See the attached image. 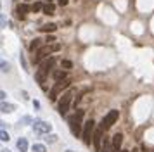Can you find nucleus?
<instances>
[{"label":"nucleus","mask_w":154,"mask_h":152,"mask_svg":"<svg viewBox=\"0 0 154 152\" xmlns=\"http://www.w3.org/2000/svg\"><path fill=\"white\" fill-rule=\"evenodd\" d=\"M54 62H56V59H45L43 62H40V69L36 71V81L40 85H43L47 74L50 73V69L54 68Z\"/></svg>","instance_id":"1"},{"label":"nucleus","mask_w":154,"mask_h":152,"mask_svg":"<svg viewBox=\"0 0 154 152\" xmlns=\"http://www.w3.org/2000/svg\"><path fill=\"white\" fill-rule=\"evenodd\" d=\"M82 117H83V111L80 109L76 112V116L69 119V128L73 131V135H76V137L80 133H83V130H82Z\"/></svg>","instance_id":"2"},{"label":"nucleus","mask_w":154,"mask_h":152,"mask_svg":"<svg viewBox=\"0 0 154 152\" xmlns=\"http://www.w3.org/2000/svg\"><path fill=\"white\" fill-rule=\"evenodd\" d=\"M71 99H73V92H71V90H68V92H64V93H63V99L59 100V107H57L59 114H63V116H64V114L69 111Z\"/></svg>","instance_id":"3"},{"label":"nucleus","mask_w":154,"mask_h":152,"mask_svg":"<svg viewBox=\"0 0 154 152\" xmlns=\"http://www.w3.org/2000/svg\"><path fill=\"white\" fill-rule=\"evenodd\" d=\"M94 128H95V123H94V119H88V121H85L82 138H83V142H85L87 145H90V140H94Z\"/></svg>","instance_id":"4"},{"label":"nucleus","mask_w":154,"mask_h":152,"mask_svg":"<svg viewBox=\"0 0 154 152\" xmlns=\"http://www.w3.org/2000/svg\"><path fill=\"white\" fill-rule=\"evenodd\" d=\"M118 116H119V112L118 111H109L107 114H106L104 117H102V123H100V128L102 130H109L112 124L118 121Z\"/></svg>","instance_id":"5"},{"label":"nucleus","mask_w":154,"mask_h":152,"mask_svg":"<svg viewBox=\"0 0 154 152\" xmlns=\"http://www.w3.org/2000/svg\"><path fill=\"white\" fill-rule=\"evenodd\" d=\"M33 130H35V133H38V135H47V133H50V130H52V124L45 123L42 119H35V121H33Z\"/></svg>","instance_id":"6"},{"label":"nucleus","mask_w":154,"mask_h":152,"mask_svg":"<svg viewBox=\"0 0 154 152\" xmlns=\"http://www.w3.org/2000/svg\"><path fill=\"white\" fill-rule=\"evenodd\" d=\"M69 87V80H61V81H56V85L52 87V90H50V100H56L57 99V95L63 92L64 88H68Z\"/></svg>","instance_id":"7"},{"label":"nucleus","mask_w":154,"mask_h":152,"mask_svg":"<svg viewBox=\"0 0 154 152\" xmlns=\"http://www.w3.org/2000/svg\"><path fill=\"white\" fill-rule=\"evenodd\" d=\"M102 128H97L94 131V149L97 152H100V142H102Z\"/></svg>","instance_id":"8"},{"label":"nucleus","mask_w":154,"mask_h":152,"mask_svg":"<svg viewBox=\"0 0 154 152\" xmlns=\"http://www.w3.org/2000/svg\"><path fill=\"white\" fill-rule=\"evenodd\" d=\"M121 142H123V135H121V133L112 135V150L114 152L121 150Z\"/></svg>","instance_id":"9"},{"label":"nucleus","mask_w":154,"mask_h":152,"mask_svg":"<svg viewBox=\"0 0 154 152\" xmlns=\"http://www.w3.org/2000/svg\"><path fill=\"white\" fill-rule=\"evenodd\" d=\"M47 55H49V48H40V50L36 52L35 59H33V61H35V64H40V62H42V59H45Z\"/></svg>","instance_id":"10"},{"label":"nucleus","mask_w":154,"mask_h":152,"mask_svg":"<svg viewBox=\"0 0 154 152\" xmlns=\"http://www.w3.org/2000/svg\"><path fill=\"white\" fill-rule=\"evenodd\" d=\"M14 105H12V104H7L5 102V100H2V112H4V114H11V112H14Z\"/></svg>","instance_id":"11"},{"label":"nucleus","mask_w":154,"mask_h":152,"mask_svg":"<svg viewBox=\"0 0 154 152\" xmlns=\"http://www.w3.org/2000/svg\"><path fill=\"white\" fill-rule=\"evenodd\" d=\"M17 150L28 152V142H26V138H19V140H17Z\"/></svg>","instance_id":"12"},{"label":"nucleus","mask_w":154,"mask_h":152,"mask_svg":"<svg viewBox=\"0 0 154 152\" xmlns=\"http://www.w3.org/2000/svg\"><path fill=\"white\" fill-rule=\"evenodd\" d=\"M56 24H54V23H50V24H43L42 28H40V29H42V31H47V33H49V31H56Z\"/></svg>","instance_id":"13"},{"label":"nucleus","mask_w":154,"mask_h":152,"mask_svg":"<svg viewBox=\"0 0 154 152\" xmlns=\"http://www.w3.org/2000/svg\"><path fill=\"white\" fill-rule=\"evenodd\" d=\"M54 80H56V81L66 80V73H64V71H56V73H54Z\"/></svg>","instance_id":"14"},{"label":"nucleus","mask_w":154,"mask_h":152,"mask_svg":"<svg viewBox=\"0 0 154 152\" xmlns=\"http://www.w3.org/2000/svg\"><path fill=\"white\" fill-rule=\"evenodd\" d=\"M33 152H47V147L43 144H35L33 145Z\"/></svg>","instance_id":"15"},{"label":"nucleus","mask_w":154,"mask_h":152,"mask_svg":"<svg viewBox=\"0 0 154 152\" xmlns=\"http://www.w3.org/2000/svg\"><path fill=\"white\" fill-rule=\"evenodd\" d=\"M40 43H42V41L38 40V38H36V40H33L31 43H29V50H31V52H35L36 48L40 47Z\"/></svg>","instance_id":"16"},{"label":"nucleus","mask_w":154,"mask_h":152,"mask_svg":"<svg viewBox=\"0 0 154 152\" xmlns=\"http://www.w3.org/2000/svg\"><path fill=\"white\" fill-rule=\"evenodd\" d=\"M28 11H29L28 5H19V7H17V12H19L17 16H19V17H23V16H24V12H28Z\"/></svg>","instance_id":"17"},{"label":"nucleus","mask_w":154,"mask_h":152,"mask_svg":"<svg viewBox=\"0 0 154 152\" xmlns=\"http://www.w3.org/2000/svg\"><path fill=\"white\" fill-rule=\"evenodd\" d=\"M0 140H2V142H9V140H11L9 133H7L5 130H4V128H2V131H0Z\"/></svg>","instance_id":"18"},{"label":"nucleus","mask_w":154,"mask_h":152,"mask_svg":"<svg viewBox=\"0 0 154 152\" xmlns=\"http://www.w3.org/2000/svg\"><path fill=\"white\" fill-rule=\"evenodd\" d=\"M54 11H56V9H54V5H52V4L43 5V12H45V14H54Z\"/></svg>","instance_id":"19"},{"label":"nucleus","mask_w":154,"mask_h":152,"mask_svg":"<svg viewBox=\"0 0 154 152\" xmlns=\"http://www.w3.org/2000/svg\"><path fill=\"white\" fill-rule=\"evenodd\" d=\"M31 11H33V12H38V11H43V5L40 4V2H35V4L31 5Z\"/></svg>","instance_id":"20"},{"label":"nucleus","mask_w":154,"mask_h":152,"mask_svg":"<svg viewBox=\"0 0 154 152\" xmlns=\"http://www.w3.org/2000/svg\"><path fill=\"white\" fill-rule=\"evenodd\" d=\"M43 138H45V142H49V144L57 142V135H49V133H47V137H43Z\"/></svg>","instance_id":"21"},{"label":"nucleus","mask_w":154,"mask_h":152,"mask_svg":"<svg viewBox=\"0 0 154 152\" xmlns=\"http://www.w3.org/2000/svg\"><path fill=\"white\" fill-rule=\"evenodd\" d=\"M61 66H63L64 69H71L73 68V62L68 61V59H64V61H61Z\"/></svg>","instance_id":"22"},{"label":"nucleus","mask_w":154,"mask_h":152,"mask_svg":"<svg viewBox=\"0 0 154 152\" xmlns=\"http://www.w3.org/2000/svg\"><path fill=\"white\" fill-rule=\"evenodd\" d=\"M11 71V64L5 61H2V73H9Z\"/></svg>","instance_id":"23"},{"label":"nucleus","mask_w":154,"mask_h":152,"mask_svg":"<svg viewBox=\"0 0 154 152\" xmlns=\"http://www.w3.org/2000/svg\"><path fill=\"white\" fill-rule=\"evenodd\" d=\"M19 61H21V66L24 68V71H28V64H26V59H24V55L19 57Z\"/></svg>","instance_id":"24"},{"label":"nucleus","mask_w":154,"mask_h":152,"mask_svg":"<svg viewBox=\"0 0 154 152\" xmlns=\"http://www.w3.org/2000/svg\"><path fill=\"white\" fill-rule=\"evenodd\" d=\"M29 121H31V117H29V116H23V117H21V121H19V123H23V124H28Z\"/></svg>","instance_id":"25"},{"label":"nucleus","mask_w":154,"mask_h":152,"mask_svg":"<svg viewBox=\"0 0 154 152\" xmlns=\"http://www.w3.org/2000/svg\"><path fill=\"white\" fill-rule=\"evenodd\" d=\"M56 40V38H54V36H52V35H50V36H47V38H45V41H47V43H52V41Z\"/></svg>","instance_id":"26"},{"label":"nucleus","mask_w":154,"mask_h":152,"mask_svg":"<svg viewBox=\"0 0 154 152\" xmlns=\"http://www.w3.org/2000/svg\"><path fill=\"white\" fill-rule=\"evenodd\" d=\"M57 4H59L61 7H64L66 4H68V0H57Z\"/></svg>","instance_id":"27"},{"label":"nucleus","mask_w":154,"mask_h":152,"mask_svg":"<svg viewBox=\"0 0 154 152\" xmlns=\"http://www.w3.org/2000/svg\"><path fill=\"white\" fill-rule=\"evenodd\" d=\"M33 105H35V109H40V102L38 100H33Z\"/></svg>","instance_id":"28"},{"label":"nucleus","mask_w":154,"mask_h":152,"mask_svg":"<svg viewBox=\"0 0 154 152\" xmlns=\"http://www.w3.org/2000/svg\"><path fill=\"white\" fill-rule=\"evenodd\" d=\"M5 95H7L5 92H0V99H2V100H5Z\"/></svg>","instance_id":"29"},{"label":"nucleus","mask_w":154,"mask_h":152,"mask_svg":"<svg viewBox=\"0 0 154 152\" xmlns=\"http://www.w3.org/2000/svg\"><path fill=\"white\" fill-rule=\"evenodd\" d=\"M5 24H7L5 23V16H2V28H5Z\"/></svg>","instance_id":"30"},{"label":"nucleus","mask_w":154,"mask_h":152,"mask_svg":"<svg viewBox=\"0 0 154 152\" xmlns=\"http://www.w3.org/2000/svg\"><path fill=\"white\" fill-rule=\"evenodd\" d=\"M2 152H11V150H7V149H4V150H2Z\"/></svg>","instance_id":"31"},{"label":"nucleus","mask_w":154,"mask_h":152,"mask_svg":"<svg viewBox=\"0 0 154 152\" xmlns=\"http://www.w3.org/2000/svg\"><path fill=\"white\" fill-rule=\"evenodd\" d=\"M66 152H73V150H66Z\"/></svg>","instance_id":"32"},{"label":"nucleus","mask_w":154,"mask_h":152,"mask_svg":"<svg viewBox=\"0 0 154 152\" xmlns=\"http://www.w3.org/2000/svg\"><path fill=\"white\" fill-rule=\"evenodd\" d=\"M104 152H109V150H104Z\"/></svg>","instance_id":"33"},{"label":"nucleus","mask_w":154,"mask_h":152,"mask_svg":"<svg viewBox=\"0 0 154 152\" xmlns=\"http://www.w3.org/2000/svg\"><path fill=\"white\" fill-rule=\"evenodd\" d=\"M49 2H50V0H49Z\"/></svg>","instance_id":"34"}]
</instances>
